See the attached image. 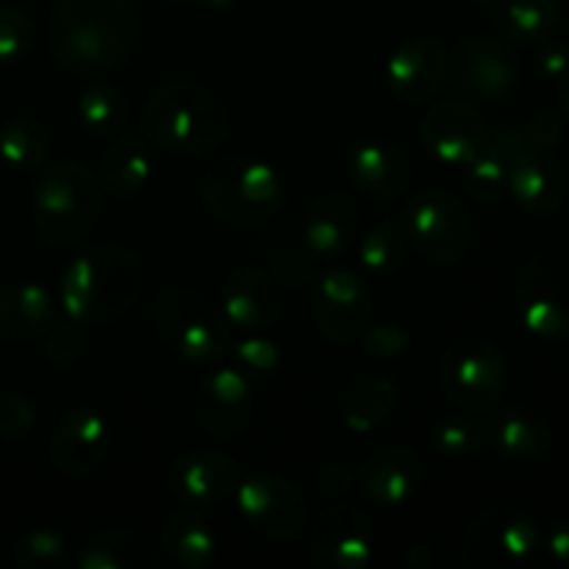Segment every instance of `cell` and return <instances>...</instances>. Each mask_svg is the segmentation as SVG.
Listing matches in <instances>:
<instances>
[{
  "instance_id": "obj_1",
  "label": "cell",
  "mask_w": 569,
  "mask_h": 569,
  "mask_svg": "<svg viewBox=\"0 0 569 569\" xmlns=\"http://www.w3.org/2000/svg\"><path fill=\"white\" fill-rule=\"evenodd\" d=\"M131 0H56L50 50L72 72H103L120 64L137 42Z\"/></svg>"
},
{
  "instance_id": "obj_2",
  "label": "cell",
  "mask_w": 569,
  "mask_h": 569,
  "mask_svg": "<svg viewBox=\"0 0 569 569\" xmlns=\"http://www.w3.org/2000/svg\"><path fill=\"white\" fill-rule=\"evenodd\" d=\"M144 272L137 256L117 242H94L67 264L61 309L78 326H109L137 306Z\"/></svg>"
},
{
  "instance_id": "obj_3",
  "label": "cell",
  "mask_w": 569,
  "mask_h": 569,
  "mask_svg": "<svg viewBox=\"0 0 569 569\" xmlns=\"http://www.w3.org/2000/svg\"><path fill=\"white\" fill-rule=\"evenodd\" d=\"M139 126L150 144L167 153H209L226 142L231 117L211 89L172 81L148 94Z\"/></svg>"
},
{
  "instance_id": "obj_4",
  "label": "cell",
  "mask_w": 569,
  "mask_h": 569,
  "mask_svg": "<svg viewBox=\"0 0 569 569\" xmlns=\"http://www.w3.org/2000/svg\"><path fill=\"white\" fill-rule=\"evenodd\" d=\"M200 198L217 220L242 228L267 226L287 203L276 167L250 156L217 159L200 178Z\"/></svg>"
},
{
  "instance_id": "obj_5",
  "label": "cell",
  "mask_w": 569,
  "mask_h": 569,
  "mask_svg": "<svg viewBox=\"0 0 569 569\" xmlns=\"http://www.w3.org/2000/svg\"><path fill=\"white\" fill-rule=\"evenodd\" d=\"M103 203V187L78 161H59L33 187V222L39 237L53 248H70L94 228Z\"/></svg>"
},
{
  "instance_id": "obj_6",
  "label": "cell",
  "mask_w": 569,
  "mask_h": 569,
  "mask_svg": "<svg viewBox=\"0 0 569 569\" xmlns=\"http://www.w3.org/2000/svg\"><path fill=\"white\" fill-rule=\"evenodd\" d=\"M153 322L161 342L187 361L211 365L231 348V322L222 306L198 289H164L153 306Z\"/></svg>"
},
{
  "instance_id": "obj_7",
  "label": "cell",
  "mask_w": 569,
  "mask_h": 569,
  "mask_svg": "<svg viewBox=\"0 0 569 569\" xmlns=\"http://www.w3.org/2000/svg\"><path fill=\"white\" fill-rule=\"evenodd\" d=\"M439 383L450 406L487 415L503 400L509 383L503 350L483 333L456 337L439 361Z\"/></svg>"
},
{
  "instance_id": "obj_8",
  "label": "cell",
  "mask_w": 569,
  "mask_h": 569,
  "mask_svg": "<svg viewBox=\"0 0 569 569\" xmlns=\"http://www.w3.org/2000/svg\"><path fill=\"white\" fill-rule=\"evenodd\" d=\"M515 309L526 331L569 337V248L550 242L533 250L515 281Z\"/></svg>"
},
{
  "instance_id": "obj_9",
  "label": "cell",
  "mask_w": 569,
  "mask_h": 569,
  "mask_svg": "<svg viewBox=\"0 0 569 569\" xmlns=\"http://www.w3.org/2000/svg\"><path fill=\"white\" fill-rule=\"evenodd\" d=\"M542 548V528L522 506L498 503L483 509L467 526L459 542L465 569H520Z\"/></svg>"
},
{
  "instance_id": "obj_10",
  "label": "cell",
  "mask_w": 569,
  "mask_h": 569,
  "mask_svg": "<svg viewBox=\"0 0 569 569\" xmlns=\"http://www.w3.org/2000/svg\"><path fill=\"white\" fill-rule=\"evenodd\" d=\"M406 242L428 261L450 264L472 244V217L465 200L442 187H426L409 198L400 220Z\"/></svg>"
},
{
  "instance_id": "obj_11",
  "label": "cell",
  "mask_w": 569,
  "mask_h": 569,
  "mask_svg": "<svg viewBox=\"0 0 569 569\" xmlns=\"http://www.w3.org/2000/svg\"><path fill=\"white\" fill-rule=\"evenodd\" d=\"M233 492L242 522L267 542H295L309 526L303 492L278 472H253Z\"/></svg>"
},
{
  "instance_id": "obj_12",
  "label": "cell",
  "mask_w": 569,
  "mask_h": 569,
  "mask_svg": "<svg viewBox=\"0 0 569 569\" xmlns=\"http://www.w3.org/2000/svg\"><path fill=\"white\" fill-rule=\"evenodd\" d=\"M376 553L370 520L356 506L333 500L309 531V561L317 569H365Z\"/></svg>"
},
{
  "instance_id": "obj_13",
  "label": "cell",
  "mask_w": 569,
  "mask_h": 569,
  "mask_svg": "<svg viewBox=\"0 0 569 569\" xmlns=\"http://www.w3.org/2000/svg\"><path fill=\"white\" fill-rule=\"evenodd\" d=\"M311 315L322 337L333 345L361 339L372 315V292L365 278L348 267H333L315 283Z\"/></svg>"
},
{
  "instance_id": "obj_14",
  "label": "cell",
  "mask_w": 569,
  "mask_h": 569,
  "mask_svg": "<svg viewBox=\"0 0 569 569\" xmlns=\"http://www.w3.org/2000/svg\"><path fill=\"white\" fill-rule=\"evenodd\" d=\"M256 398L248 376L233 367H220L198 383L192 395V417L209 437L233 439L248 431Z\"/></svg>"
},
{
  "instance_id": "obj_15",
  "label": "cell",
  "mask_w": 569,
  "mask_h": 569,
  "mask_svg": "<svg viewBox=\"0 0 569 569\" xmlns=\"http://www.w3.org/2000/svg\"><path fill=\"white\" fill-rule=\"evenodd\" d=\"M420 137L433 159L465 170L489 144V128L472 106L445 100L428 111L420 126Z\"/></svg>"
},
{
  "instance_id": "obj_16",
  "label": "cell",
  "mask_w": 569,
  "mask_h": 569,
  "mask_svg": "<svg viewBox=\"0 0 569 569\" xmlns=\"http://www.w3.org/2000/svg\"><path fill=\"white\" fill-rule=\"evenodd\" d=\"M111 431L100 411L78 406L61 415L50 437V461L59 472L70 478L89 476L109 456Z\"/></svg>"
},
{
  "instance_id": "obj_17",
  "label": "cell",
  "mask_w": 569,
  "mask_h": 569,
  "mask_svg": "<svg viewBox=\"0 0 569 569\" xmlns=\"http://www.w3.org/2000/svg\"><path fill=\"white\" fill-rule=\"evenodd\" d=\"M450 78V53L439 39L411 37L389 56V89L403 103H426Z\"/></svg>"
},
{
  "instance_id": "obj_18",
  "label": "cell",
  "mask_w": 569,
  "mask_h": 569,
  "mask_svg": "<svg viewBox=\"0 0 569 569\" xmlns=\"http://www.w3.org/2000/svg\"><path fill=\"white\" fill-rule=\"evenodd\" d=\"M239 467L222 450L200 448L181 453L167 467V489L189 506H217L233 495Z\"/></svg>"
},
{
  "instance_id": "obj_19",
  "label": "cell",
  "mask_w": 569,
  "mask_h": 569,
  "mask_svg": "<svg viewBox=\"0 0 569 569\" xmlns=\"http://www.w3.org/2000/svg\"><path fill=\"white\" fill-rule=\"evenodd\" d=\"M220 306L239 331H267L283 315L281 283L261 267H237L222 281Z\"/></svg>"
},
{
  "instance_id": "obj_20",
  "label": "cell",
  "mask_w": 569,
  "mask_h": 569,
  "mask_svg": "<svg viewBox=\"0 0 569 569\" xmlns=\"http://www.w3.org/2000/svg\"><path fill=\"white\" fill-rule=\"evenodd\" d=\"M461 89L481 100H500L517 87V64L509 44L498 37H467L450 59Z\"/></svg>"
},
{
  "instance_id": "obj_21",
  "label": "cell",
  "mask_w": 569,
  "mask_h": 569,
  "mask_svg": "<svg viewBox=\"0 0 569 569\" xmlns=\"http://www.w3.org/2000/svg\"><path fill=\"white\" fill-rule=\"evenodd\" d=\"M422 476H426V467H422L417 450L406 448V445H389L361 465L356 483L361 487L365 498L376 506L398 509L417 498Z\"/></svg>"
},
{
  "instance_id": "obj_22",
  "label": "cell",
  "mask_w": 569,
  "mask_h": 569,
  "mask_svg": "<svg viewBox=\"0 0 569 569\" xmlns=\"http://www.w3.org/2000/svg\"><path fill=\"white\" fill-rule=\"evenodd\" d=\"M487 442L500 459L511 465H537L553 450V428L539 411L526 406H511L498 411L487 426Z\"/></svg>"
},
{
  "instance_id": "obj_23",
  "label": "cell",
  "mask_w": 569,
  "mask_h": 569,
  "mask_svg": "<svg viewBox=\"0 0 569 569\" xmlns=\"http://www.w3.org/2000/svg\"><path fill=\"white\" fill-rule=\"evenodd\" d=\"M565 172L550 153L539 148H526L509 167V187L506 192L517 206L537 217H550L565 203Z\"/></svg>"
},
{
  "instance_id": "obj_24",
  "label": "cell",
  "mask_w": 569,
  "mask_h": 569,
  "mask_svg": "<svg viewBox=\"0 0 569 569\" xmlns=\"http://www.w3.org/2000/svg\"><path fill=\"white\" fill-rule=\"evenodd\" d=\"M356 228H359L356 200L342 189H333L311 203L303 222V244L315 259H342L353 244Z\"/></svg>"
},
{
  "instance_id": "obj_25",
  "label": "cell",
  "mask_w": 569,
  "mask_h": 569,
  "mask_svg": "<svg viewBox=\"0 0 569 569\" xmlns=\"http://www.w3.org/2000/svg\"><path fill=\"white\" fill-rule=\"evenodd\" d=\"M78 569H161L164 556L150 537L131 526H111L94 533L76 559Z\"/></svg>"
},
{
  "instance_id": "obj_26",
  "label": "cell",
  "mask_w": 569,
  "mask_h": 569,
  "mask_svg": "<svg viewBox=\"0 0 569 569\" xmlns=\"http://www.w3.org/2000/svg\"><path fill=\"white\" fill-rule=\"evenodd\" d=\"M348 172L361 192L383 200V203L398 200L411 181L409 161L403 159V153L395 150L392 144L376 142V139L353 144L348 156Z\"/></svg>"
},
{
  "instance_id": "obj_27",
  "label": "cell",
  "mask_w": 569,
  "mask_h": 569,
  "mask_svg": "<svg viewBox=\"0 0 569 569\" xmlns=\"http://www.w3.org/2000/svg\"><path fill=\"white\" fill-rule=\"evenodd\" d=\"M56 322V306L48 289L39 283H9L0 287V339L28 342Z\"/></svg>"
},
{
  "instance_id": "obj_28",
  "label": "cell",
  "mask_w": 569,
  "mask_h": 569,
  "mask_svg": "<svg viewBox=\"0 0 569 569\" xmlns=\"http://www.w3.org/2000/svg\"><path fill=\"white\" fill-rule=\"evenodd\" d=\"M150 170L153 161L144 139L137 133H117L100 159V187L109 198L128 200L142 192L150 181Z\"/></svg>"
},
{
  "instance_id": "obj_29",
  "label": "cell",
  "mask_w": 569,
  "mask_h": 569,
  "mask_svg": "<svg viewBox=\"0 0 569 569\" xmlns=\"http://www.w3.org/2000/svg\"><path fill=\"white\" fill-rule=\"evenodd\" d=\"M492 26L509 42L537 44L559 26V0H492Z\"/></svg>"
},
{
  "instance_id": "obj_30",
  "label": "cell",
  "mask_w": 569,
  "mask_h": 569,
  "mask_svg": "<svg viewBox=\"0 0 569 569\" xmlns=\"http://www.w3.org/2000/svg\"><path fill=\"white\" fill-rule=\"evenodd\" d=\"M161 550L176 565L187 569H203L220 553V539L214 528L194 511H176L161 526Z\"/></svg>"
},
{
  "instance_id": "obj_31",
  "label": "cell",
  "mask_w": 569,
  "mask_h": 569,
  "mask_svg": "<svg viewBox=\"0 0 569 569\" xmlns=\"http://www.w3.org/2000/svg\"><path fill=\"white\" fill-rule=\"evenodd\" d=\"M400 387L395 378L378 376V372H367V376H356L350 381L348 395H345V426L356 433H367L376 426H381L392 409L398 406Z\"/></svg>"
},
{
  "instance_id": "obj_32",
  "label": "cell",
  "mask_w": 569,
  "mask_h": 569,
  "mask_svg": "<svg viewBox=\"0 0 569 569\" xmlns=\"http://www.w3.org/2000/svg\"><path fill=\"white\" fill-rule=\"evenodd\" d=\"M431 445L448 461L478 459L489 448L487 426L472 411H450L433 420Z\"/></svg>"
},
{
  "instance_id": "obj_33",
  "label": "cell",
  "mask_w": 569,
  "mask_h": 569,
  "mask_svg": "<svg viewBox=\"0 0 569 569\" xmlns=\"http://www.w3.org/2000/svg\"><path fill=\"white\" fill-rule=\"evenodd\" d=\"M78 120L92 137L114 139L128 122V100L114 83L94 81L78 94Z\"/></svg>"
},
{
  "instance_id": "obj_34",
  "label": "cell",
  "mask_w": 569,
  "mask_h": 569,
  "mask_svg": "<svg viewBox=\"0 0 569 569\" xmlns=\"http://www.w3.org/2000/svg\"><path fill=\"white\" fill-rule=\"evenodd\" d=\"M48 131L33 117H14L0 128V159L14 170H39L48 161Z\"/></svg>"
},
{
  "instance_id": "obj_35",
  "label": "cell",
  "mask_w": 569,
  "mask_h": 569,
  "mask_svg": "<svg viewBox=\"0 0 569 569\" xmlns=\"http://www.w3.org/2000/svg\"><path fill=\"white\" fill-rule=\"evenodd\" d=\"M509 167L511 159L506 150L489 137V144L465 167V189L476 203L492 206L503 200L506 187H509Z\"/></svg>"
},
{
  "instance_id": "obj_36",
  "label": "cell",
  "mask_w": 569,
  "mask_h": 569,
  "mask_svg": "<svg viewBox=\"0 0 569 569\" xmlns=\"http://www.w3.org/2000/svg\"><path fill=\"white\" fill-rule=\"evenodd\" d=\"M406 256L403 226L395 220H381L365 233L359 244V261L370 276L389 278L400 270Z\"/></svg>"
},
{
  "instance_id": "obj_37",
  "label": "cell",
  "mask_w": 569,
  "mask_h": 569,
  "mask_svg": "<svg viewBox=\"0 0 569 569\" xmlns=\"http://www.w3.org/2000/svg\"><path fill=\"white\" fill-rule=\"evenodd\" d=\"M67 539L53 528H31L11 545V561L22 569H44L64 561Z\"/></svg>"
},
{
  "instance_id": "obj_38",
  "label": "cell",
  "mask_w": 569,
  "mask_h": 569,
  "mask_svg": "<svg viewBox=\"0 0 569 569\" xmlns=\"http://www.w3.org/2000/svg\"><path fill=\"white\" fill-rule=\"evenodd\" d=\"M33 48V22L22 9L0 3V64L26 59Z\"/></svg>"
},
{
  "instance_id": "obj_39",
  "label": "cell",
  "mask_w": 569,
  "mask_h": 569,
  "mask_svg": "<svg viewBox=\"0 0 569 569\" xmlns=\"http://www.w3.org/2000/svg\"><path fill=\"white\" fill-rule=\"evenodd\" d=\"M37 406L26 392H9L0 398V439L3 442H22L33 431Z\"/></svg>"
},
{
  "instance_id": "obj_40",
  "label": "cell",
  "mask_w": 569,
  "mask_h": 569,
  "mask_svg": "<svg viewBox=\"0 0 569 569\" xmlns=\"http://www.w3.org/2000/svg\"><path fill=\"white\" fill-rule=\"evenodd\" d=\"M83 353V337L78 322H72L70 317H64V322L56 317L53 326L48 328V356L53 365L67 367L72 361L81 359Z\"/></svg>"
},
{
  "instance_id": "obj_41",
  "label": "cell",
  "mask_w": 569,
  "mask_h": 569,
  "mask_svg": "<svg viewBox=\"0 0 569 569\" xmlns=\"http://www.w3.org/2000/svg\"><path fill=\"white\" fill-rule=\"evenodd\" d=\"M361 345H365V353L372 356V359H395V356L406 353L411 345L409 331H403L400 326H372L365 328L361 333Z\"/></svg>"
},
{
  "instance_id": "obj_42",
  "label": "cell",
  "mask_w": 569,
  "mask_h": 569,
  "mask_svg": "<svg viewBox=\"0 0 569 569\" xmlns=\"http://www.w3.org/2000/svg\"><path fill=\"white\" fill-rule=\"evenodd\" d=\"M237 359L242 361L248 370L270 376V372L281 365V350H278L276 342H270V339L248 337L237 345Z\"/></svg>"
},
{
  "instance_id": "obj_43",
  "label": "cell",
  "mask_w": 569,
  "mask_h": 569,
  "mask_svg": "<svg viewBox=\"0 0 569 569\" xmlns=\"http://www.w3.org/2000/svg\"><path fill=\"white\" fill-rule=\"evenodd\" d=\"M522 128H526V137L531 139L533 148L545 150V153H553L565 142V120L553 111H542V114L531 117Z\"/></svg>"
},
{
  "instance_id": "obj_44",
  "label": "cell",
  "mask_w": 569,
  "mask_h": 569,
  "mask_svg": "<svg viewBox=\"0 0 569 569\" xmlns=\"http://www.w3.org/2000/svg\"><path fill=\"white\" fill-rule=\"evenodd\" d=\"M317 487L326 498L331 500H345L356 487V476L350 467L345 465H328L322 467L320 476H317Z\"/></svg>"
},
{
  "instance_id": "obj_45",
  "label": "cell",
  "mask_w": 569,
  "mask_h": 569,
  "mask_svg": "<svg viewBox=\"0 0 569 569\" xmlns=\"http://www.w3.org/2000/svg\"><path fill=\"white\" fill-rule=\"evenodd\" d=\"M542 550L553 567L569 569V520H559L542 533Z\"/></svg>"
},
{
  "instance_id": "obj_46",
  "label": "cell",
  "mask_w": 569,
  "mask_h": 569,
  "mask_svg": "<svg viewBox=\"0 0 569 569\" xmlns=\"http://www.w3.org/2000/svg\"><path fill=\"white\" fill-rule=\"evenodd\" d=\"M537 70L542 78L559 83L561 78L569 76V48H561V44H548V48L539 50Z\"/></svg>"
},
{
  "instance_id": "obj_47",
  "label": "cell",
  "mask_w": 569,
  "mask_h": 569,
  "mask_svg": "<svg viewBox=\"0 0 569 569\" xmlns=\"http://www.w3.org/2000/svg\"><path fill=\"white\" fill-rule=\"evenodd\" d=\"M403 561L406 567L411 569H433L439 561H442V556H439L433 548H428V545H411V548H406Z\"/></svg>"
},
{
  "instance_id": "obj_48",
  "label": "cell",
  "mask_w": 569,
  "mask_h": 569,
  "mask_svg": "<svg viewBox=\"0 0 569 569\" xmlns=\"http://www.w3.org/2000/svg\"><path fill=\"white\" fill-rule=\"evenodd\" d=\"M306 278H309V267L300 259H292V256H289V259H283L281 264H278V283H300L306 281Z\"/></svg>"
},
{
  "instance_id": "obj_49",
  "label": "cell",
  "mask_w": 569,
  "mask_h": 569,
  "mask_svg": "<svg viewBox=\"0 0 569 569\" xmlns=\"http://www.w3.org/2000/svg\"><path fill=\"white\" fill-rule=\"evenodd\" d=\"M556 94H559L561 111H565V117L569 120V76L561 78V81L556 83Z\"/></svg>"
},
{
  "instance_id": "obj_50",
  "label": "cell",
  "mask_w": 569,
  "mask_h": 569,
  "mask_svg": "<svg viewBox=\"0 0 569 569\" xmlns=\"http://www.w3.org/2000/svg\"><path fill=\"white\" fill-rule=\"evenodd\" d=\"M567 372H569V350H567Z\"/></svg>"
}]
</instances>
